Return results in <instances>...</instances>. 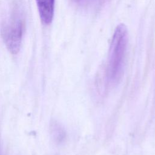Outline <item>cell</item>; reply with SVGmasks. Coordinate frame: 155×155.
Here are the masks:
<instances>
[{
	"mask_svg": "<svg viewBox=\"0 0 155 155\" xmlns=\"http://www.w3.org/2000/svg\"><path fill=\"white\" fill-rule=\"evenodd\" d=\"M25 28V13L22 4L13 2L10 6L0 24L2 39L8 49L13 54L21 48Z\"/></svg>",
	"mask_w": 155,
	"mask_h": 155,
	"instance_id": "obj_1",
	"label": "cell"
},
{
	"mask_svg": "<svg viewBox=\"0 0 155 155\" xmlns=\"http://www.w3.org/2000/svg\"><path fill=\"white\" fill-rule=\"evenodd\" d=\"M127 41V27L122 24L118 25L111 39L108 64V77L112 82L117 81L122 73Z\"/></svg>",
	"mask_w": 155,
	"mask_h": 155,
	"instance_id": "obj_2",
	"label": "cell"
},
{
	"mask_svg": "<svg viewBox=\"0 0 155 155\" xmlns=\"http://www.w3.org/2000/svg\"><path fill=\"white\" fill-rule=\"evenodd\" d=\"M42 22L45 25L51 23L54 10V0H36Z\"/></svg>",
	"mask_w": 155,
	"mask_h": 155,
	"instance_id": "obj_3",
	"label": "cell"
},
{
	"mask_svg": "<svg viewBox=\"0 0 155 155\" xmlns=\"http://www.w3.org/2000/svg\"><path fill=\"white\" fill-rule=\"evenodd\" d=\"M50 131L51 138L56 143H61L66 137V133L64 128L57 121L52 120L50 125Z\"/></svg>",
	"mask_w": 155,
	"mask_h": 155,
	"instance_id": "obj_4",
	"label": "cell"
},
{
	"mask_svg": "<svg viewBox=\"0 0 155 155\" xmlns=\"http://www.w3.org/2000/svg\"><path fill=\"white\" fill-rule=\"evenodd\" d=\"M74 1H77V2H78V1H81V0H74Z\"/></svg>",
	"mask_w": 155,
	"mask_h": 155,
	"instance_id": "obj_5",
	"label": "cell"
},
{
	"mask_svg": "<svg viewBox=\"0 0 155 155\" xmlns=\"http://www.w3.org/2000/svg\"><path fill=\"white\" fill-rule=\"evenodd\" d=\"M101 1H104V0H101Z\"/></svg>",
	"mask_w": 155,
	"mask_h": 155,
	"instance_id": "obj_6",
	"label": "cell"
}]
</instances>
